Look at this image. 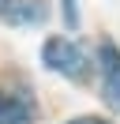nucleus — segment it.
<instances>
[{
    "label": "nucleus",
    "mask_w": 120,
    "mask_h": 124,
    "mask_svg": "<svg viewBox=\"0 0 120 124\" xmlns=\"http://www.w3.org/2000/svg\"><path fill=\"white\" fill-rule=\"evenodd\" d=\"M41 64L49 71H60L64 79H75V83H86L90 79V56L71 38H60V34L41 45Z\"/></svg>",
    "instance_id": "obj_1"
},
{
    "label": "nucleus",
    "mask_w": 120,
    "mask_h": 124,
    "mask_svg": "<svg viewBox=\"0 0 120 124\" xmlns=\"http://www.w3.org/2000/svg\"><path fill=\"white\" fill-rule=\"evenodd\" d=\"M68 124H109L105 116H75V120H68Z\"/></svg>",
    "instance_id": "obj_6"
},
{
    "label": "nucleus",
    "mask_w": 120,
    "mask_h": 124,
    "mask_svg": "<svg viewBox=\"0 0 120 124\" xmlns=\"http://www.w3.org/2000/svg\"><path fill=\"white\" fill-rule=\"evenodd\" d=\"M64 15H68V26H79V15H75V0H64Z\"/></svg>",
    "instance_id": "obj_5"
},
{
    "label": "nucleus",
    "mask_w": 120,
    "mask_h": 124,
    "mask_svg": "<svg viewBox=\"0 0 120 124\" xmlns=\"http://www.w3.org/2000/svg\"><path fill=\"white\" fill-rule=\"evenodd\" d=\"M30 116H34V101L0 90V124H30Z\"/></svg>",
    "instance_id": "obj_4"
},
{
    "label": "nucleus",
    "mask_w": 120,
    "mask_h": 124,
    "mask_svg": "<svg viewBox=\"0 0 120 124\" xmlns=\"http://www.w3.org/2000/svg\"><path fill=\"white\" fill-rule=\"evenodd\" d=\"M0 19L11 26H30V23H45L49 19V8L41 0H0Z\"/></svg>",
    "instance_id": "obj_3"
},
{
    "label": "nucleus",
    "mask_w": 120,
    "mask_h": 124,
    "mask_svg": "<svg viewBox=\"0 0 120 124\" xmlns=\"http://www.w3.org/2000/svg\"><path fill=\"white\" fill-rule=\"evenodd\" d=\"M98 71H101V90H105V101L112 109H120V49L112 41H101L98 45Z\"/></svg>",
    "instance_id": "obj_2"
}]
</instances>
